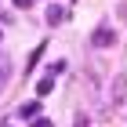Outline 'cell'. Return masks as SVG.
<instances>
[{
	"mask_svg": "<svg viewBox=\"0 0 127 127\" xmlns=\"http://www.w3.org/2000/svg\"><path fill=\"white\" fill-rule=\"evenodd\" d=\"M109 105L116 113H127V76H113V87H109Z\"/></svg>",
	"mask_w": 127,
	"mask_h": 127,
	"instance_id": "1",
	"label": "cell"
},
{
	"mask_svg": "<svg viewBox=\"0 0 127 127\" xmlns=\"http://www.w3.org/2000/svg\"><path fill=\"white\" fill-rule=\"evenodd\" d=\"M91 44H95V47H109V44H116V33H113V26H98V29L91 33Z\"/></svg>",
	"mask_w": 127,
	"mask_h": 127,
	"instance_id": "2",
	"label": "cell"
},
{
	"mask_svg": "<svg viewBox=\"0 0 127 127\" xmlns=\"http://www.w3.org/2000/svg\"><path fill=\"white\" fill-rule=\"evenodd\" d=\"M62 22H65V7L51 4V7H47V26H62Z\"/></svg>",
	"mask_w": 127,
	"mask_h": 127,
	"instance_id": "3",
	"label": "cell"
},
{
	"mask_svg": "<svg viewBox=\"0 0 127 127\" xmlns=\"http://www.w3.org/2000/svg\"><path fill=\"white\" fill-rule=\"evenodd\" d=\"M18 116H26V120H33V116H40V102H26V105L18 109Z\"/></svg>",
	"mask_w": 127,
	"mask_h": 127,
	"instance_id": "4",
	"label": "cell"
},
{
	"mask_svg": "<svg viewBox=\"0 0 127 127\" xmlns=\"http://www.w3.org/2000/svg\"><path fill=\"white\" fill-rule=\"evenodd\" d=\"M51 91H55V76H44L36 84V95H51Z\"/></svg>",
	"mask_w": 127,
	"mask_h": 127,
	"instance_id": "5",
	"label": "cell"
},
{
	"mask_svg": "<svg viewBox=\"0 0 127 127\" xmlns=\"http://www.w3.org/2000/svg\"><path fill=\"white\" fill-rule=\"evenodd\" d=\"M47 69H51V76H58V73H65V62H62V58H58V62H51V65H47Z\"/></svg>",
	"mask_w": 127,
	"mask_h": 127,
	"instance_id": "6",
	"label": "cell"
},
{
	"mask_svg": "<svg viewBox=\"0 0 127 127\" xmlns=\"http://www.w3.org/2000/svg\"><path fill=\"white\" fill-rule=\"evenodd\" d=\"M29 127H51V120H47V116H33Z\"/></svg>",
	"mask_w": 127,
	"mask_h": 127,
	"instance_id": "7",
	"label": "cell"
},
{
	"mask_svg": "<svg viewBox=\"0 0 127 127\" xmlns=\"http://www.w3.org/2000/svg\"><path fill=\"white\" fill-rule=\"evenodd\" d=\"M40 55H44V44H40V47H36V51H33V55H29V69H33V65H36V62H40Z\"/></svg>",
	"mask_w": 127,
	"mask_h": 127,
	"instance_id": "8",
	"label": "cell"
},
{
	"mask_svg": "<svg viewBox=\"0 0 127 127\" xmlns=\"http://www.w3.org/2000/svg\"><path fill=\"white\" fill-rule=\"evenodd\" d=\"M76 127H91V120L84 116V113H76Z\"/></svg>",
	"mask_w": 127,
	"mask_h": 127,
	"instance_id": "9",
	"label": "cell"
},
{
	"mask_svg": "<svg viewBox=\"0 0 127 127\" xmlns=\"http://www.w3.org/2000/svg\"><path fill=\"white\" fill-rule=\"evenodd\" d=\"M29 4H33V0H15V7H29Z\"/></svg>",
	"mask_w": 127,
	"mask_h": 127,
	"instance_id": "10",
	"label": "cell"
},
{
	"mask_svg": "<svg viewBox=\"0 0 127 127\" xmlns=\"http://www.w3.org/2000/svg\"><path fill=\"white\" fill-rule=\"evenodd\" d=\"M0 84H4V69H0Z\"/></svg>",
	"mask_w": 127,
	"mask_h": 127,
	"instance_id": "11",
	"label": "cell"
}]
</instances>
